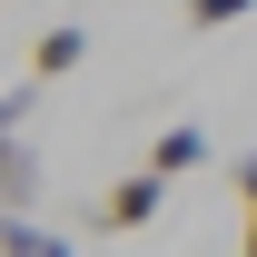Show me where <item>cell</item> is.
Wrapping results in <instances>:
<instances>
[{"label":"cell","instance_id":"cell-1","mask_svg":"<svg viewBox=\"0 0 257 257\" xmlns=\"http://www.w3.org/2000/svg\"><path fill=\"white\" fill-rule=\"evenodd\" d=\"M159 198H168V178H149V168H128V178H109V198L89 208V227L128 237V227H149V218H159Z\"/></svg>","mask_w":257,"mask_h":257},{"label":"cell","instance_id":"cell-5","mask_svg":"<svg viewBox=\"0 0 257 257\" xmlns=\"http://www.w3.org/2000/svg\"><path fill=\"white\" fill-rule=\"evenodd\" d=\"M79 60H89V30H40V50H30V79H69Z\"/></svg>","mask_w":257,"mask_h":257},{"label":"cell","instance_id":"cell-4","mask_svg":"<svg viewBox=\"0 0 257 257\" xmlns=\"http://www.w3.org/2000/svg\"><path fill=\"white\" fill-rule=\"evenodd\" d=\"M0 257H79V237H60L40 218H0Z\"/></svg>","mask_w":257,"mask_h":257},{"label":"cell","instance_id":"cell-7","mask_svg":"<svg viewBox=\"0 0 257 257\" xmlns=\"http://www.w3.org/2000/svg\"><path fill=\"white\" fill-rule=\"evenodd\" d=\"M257 0H188V30H227V20H247Z\"/></svg>","mask_w":257,"mask_h":257},{"label":"cell","instance_id":"cell-3","mask_svg":"<svg viewBox=\"0 0 257 257\" xmlns=\"http://www.w3.org/2000/svg\"><path fill=\"white\" fill-rule=\"evenodd\" d=\"M30 198H40V159H30V139H0V218H30Z\"/></svg>","mask_w":257,"mask_h":257},{"label":"cell","instance_id":"cell-8","mask_svg":"<svg viewBox=\"0 0 257 257\" xmlns=\"http://www.w3.org/2000/svg\"><path fill=\"white\" fill-rule=\"evenodd\" d=\"M0 139H10V128H0Z\"/></svg>","mask_w":257,"mask_h":257},{"label":"cell","instance_id":"cell-6","mask_svg":"<svg viewBox=\"0 0 257 257\" xmlns=\"http://www.w3.org/2000/svg\"><path fill=\"white\" fill-rule=\"evenodd\" d=\"M227 188H237V208H247V237H237V257H257V149H237Z\"/></svg>","mask_w":257,"mask_h":257},{"label":"cell","instance_id":"cell-2","mask_svg":"<svg viewBox=\"0 0 257 257\" xmlns=\"http://www.w3.org/2000/svg\"><path fill=\"white\" fill-rule=\"evenodd\" d=\"M198 159H208V128L198 119H168L159 139H149V178H188Z\"/></svg>","mask_w":257,"mask_h":257}]
</instances>
